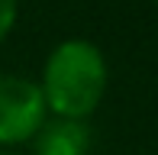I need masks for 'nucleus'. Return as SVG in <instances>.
<instances>
[{"mask_svg": "<svg viewBox=\"0 0 158 155\" xmlns=\"http://www.w3.org/2000/svg\"><path fill=\"white\" fill-rule=\"evenodd\" d=\"M110 65L97 42L90 39H61L45 55L39 74V90L45 97L48 116L87 119L106 97Z\"/></svg>", "mask_w": 158, "mask_h": 155, "instance_id": "obj_1", "label": "nucleus"}, {"mask_svg": "<svg viewBox=\"0 0 158 155\" xmlns=\"http://www.w3.org/2000/svg\"><path fill=\"white\" fill-rule=\"evenodd\" d=\"M48 119L39 81L23 74H0V149H16L32 142V136Z\"/></svg>", "mask_w": 158, "mask_h": 155, "instance_id": "obj_2", "label": "nucleus"}, {"mask_svg": "<svg viewBox=\"0 0 158 155\" xmlns=\"http://www.w3.org/2000/svg\"><path fill=\"white\" fill-rule=\"evenodd\" d=\"M87 149H90L87 119L48 116L42 123V129L32 136L35 155H87Z\"/></svg>", "mask_w": 158, "mask_h": 155, "instance_id": "obj_3", "label": "nucleus"}, {"mask_svg": "<svg viewBox=\"0 0 158 155\" xmlns=\"http://www.w3.org/2000/svg\"><path fill=\"white\" fill-rule=\"evenodd\" d=\"M19 19V0H0V42L13 32Z\"/></svg>", "mask_w": 158, "mask_h": 155, "instance_id": "obj_4", "label": "nucleus"}, {"mask_svg": "<svg viewBox=\"0 0 158 155\" xmlns=\"http://www.w3.org/2000/svg\"><path fill=\"white\" fill-rule=\"evenodd\" d=\"M0 155H19V152H13V149H0Z\"/></svg>", "mask_w": 158, "mask_h": 155, "instance_id": "obj_5", "label": "nucleus"}, {"mask_svg": "<svg viewBox=\"0 0 158 155\" xmlns=\"http://www.w3.org/2000/svg\"><path fill=\"white\" fill-rule=\"evenodd\" d=\"M155 6H158V0H155Z\"/></svg>", "mask_w": 158, "mask_h": 155, "instance_id": "obj_6", "label": "nucleus"}]
</instances>
